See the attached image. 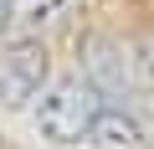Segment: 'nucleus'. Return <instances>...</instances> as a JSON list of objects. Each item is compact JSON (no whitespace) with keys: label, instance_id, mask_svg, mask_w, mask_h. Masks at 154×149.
<instances>
[{"label":"nucleus","instance_id":"6","mask_svg":"<svg viewBox=\"0 0 154 149\" xmlns=\"http://www.w3.org/2000/svg\"><path fill=\"white\" fill-rule=\"evenodd\" d=\"M134 72H139V88H144V93H154V41L134 51Z\"/></svg>","mask_w":154,"mask_h":149},{"label":"nucleus","instance_id":"1","mask_svg":"<svg viewBox=\"0 0 154 149\" xmlns=\"http://www.w3.org/2000/svg\"><path fill=\"white\" fill-rule=\"evenodd\" d=\"M103 108H108L103 93L82 77V72H72V77H57V82L41 93L31 123H36V134H41L46 144H88V134H93V123L103 118Z\"/></svg>","mask_w":154,"mask_h":149},{"label":"nucleus","instance_id":"7","mask_svg":"<svg viewBox=\"0 0 154 149\" xmlns=\"http://www.w3.org/2000/svg\"><path fill=\"white\" fill-rule=\"evenodd\" d=\"M11 26V0H0V31Z\"/></svg>","mask_w":154,"mask_h":149},{"label":"nucleus","instance_id":"3","mask_svg":"<svg viewBox=\"0 0 154 149\" xmlns=\"http://www.w3.org/2000/svg\"><path fill=\"white\" fill-rule=\"evenodd\" d=\"M82 77L103 93V103L113 98V108H123V98L139 88L134 46H123V41H113V36H88V41H82Z\"/></svg>","mask_w":154,"mask_h":149},{"label":"nucleus","instance_id":"4","mask_svg":"<svg viewBox=\"0 0 154 149\" xmlns=\"http://www.w3.org/2000/svg\"><path fill=\"white\" fill-rule=\"evenodd\" d=\"M88 149H149V129L128 108H103V118L88 134Z\"/></svg>","mask_w":154,"mask_h":149},{"label":"nucleus","instance_id":"2","mask_svg":"<svg viewBox=\"0 0 154 149\" xmlns=\"http://www.w3.org/2000/svg\"><path fill=\"white\" fill-rule=\"evenodd\" d=\"M46 88H51V51L41 41L0 46V103L5 108H26L31 98L41 103Z\"/></svg>","mask_w":154,"mask_h":149},{"label":"nucleus","instance_id":"5","mask_svg":"<svg viewBox=\"0 0 154 149\" xmlns=\"http://www.w3.org/2000/svg\"><path fill=\"white\" fill-rule=\"evenodd\" d=\"M72 11H77V0H11V31L21 41H36L41 31L62 26Z\"/></svg>","mask_w":154,"mask_h":149}]
</instances>
